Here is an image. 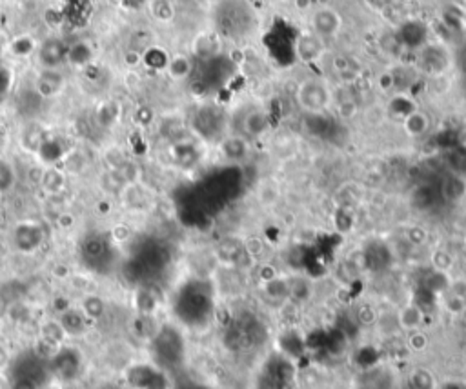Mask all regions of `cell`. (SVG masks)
I'll list each match as a JSON object with an SVG mask.
<instances>
[{
	"label": "cell",
	"instance_id": "obj_1",
	"mask_svg": "<svg viewBox=\"0 0 466 389\" xmlns=\"http://www.w3.org/2000/svg\"><path fill=\"white\" fill-rule=\"evenodd\" d=\"M293 95L299 110L313 117L328 113L336 100V91L331 88L330 80L319 75H310L299 80Z\"/></svg>",
	"mask_w": 466,
	"mask_h": 389
},
{
	"label": "cell",
	"instance_id": "obj_2",
	"mask_svg": "<svg viewBox=\"0 0 466 389\" xmlns=\"http://www.w3.org/2000/svg\"><path fill=\"white\" fill-rule=\"evenodd\" d=\"M414 62L419 73L430 79H443L454 68V53L441 40H430L414 53Z\"/></svg>",
	"mask_w": 466,
	"mask_h": 389
},
{
	"label": "cell",
	"instance_id": "obj_3",
	"mask_svg": "<svg viewBox=\"0 0 466 389\" xmlns=\"http://www.w3.org/2000/svg\"><path fill=\"white\" fill-rule=\"evenodd\" d=\"M191 133L199 140H213L219 142L228 133V115L219 106L206 104L197 111L195 119L190 124Z\"/></svg>",
	"mask_w": 466,
	"mask_h": 389
},
{
	"label": "cell",
	"instance_id": "obj_4",
	"mask_svg": "<svg viewBox=\"0 0 466 389\" xmlns=\"http://www.w3.org/2000/svg\"><path fill=\"white\" fill-rule=\"evenodd\" d=\"M394 39L401 50L416 53L431 40L430 24H426L421 19H406L399 22Z\"/></svg>",
	"mask_w": 466,
	"mask_h": 389
},
{
	"label": "cell",
	"instance_id": "obj_5",
	"mask_svg": "<svg viewBox=\"0 0 466 389\" xmlns=\"http://www.w3.org/2000/svg\"><path fill=\"white\" fill-rule=\"evenodd\" d=\"M46 242V231L39 222L22 220L11 230V244L19 253L33 255L41 250Z\"/></svg>",
	"mask_w": 466,
	"mask_h": 389
},
{
	"label": "cell",
	"instance_id": "obj_6",
	"mask_svg": "<svg viewBox=\"0 0 466 389\" xmlns=\"http://www.w3.org/2000/svg\"><path fill=\"white\" fill-rule=\"evenodd\" d=\"M342 26H344V19L333 6H315L310 11V30L322 40L339 37Z\"/></svg>",
	"mask_w": 466,
	"mask_h": 389
},
{
	"label": "cell",
	"instance_id": "obj_7",
	"mask_svg": "<svg viewBox=\"0 0 466 389\" xmlns=\"http://www.w3.org/2000/svg\"><path fill=\"white\" fill-rule=\"evenodd\" d=\"M239 133L250 140L251 144L266 139V137H270L271 133L270 111L266 110V108H262V106L250 108V110L244 113V117H242Z\"/></svg>",
	"mask_w": 466,
	"mask_h": 389
},
{
	"label": "cell",
	"instance_id": "obj_8",
	"mask_svg": "<svg viewBox=\"0 0 466 389\" xmlns=\"http://www.w3.org/2000/svg\"><path fill=\"white\" fill-rule=\"evenodd\" d=\"M66 55H68V42L59 37H50V39L39 42L35 59L39 64V70H61L66 64Z\"/></svg>",
	"mask_w": 466,
	"mask_h": 389
},
{
	"label": "cell",
	"instance_id": "obj_9",
	"mask_svg": "<svg viewBox=\"0 0 466 389\" xmlns=\"http://www.w3.org/2000/svg\"><path fill=\"white\" fill-rule=\"evenodd\" d=\"M170 155L171 160L175 162L179 168H193L201 162L204 157V148H202V140L197 139L193 133L184 137L182 140H177L170 144Z\"/></svg>",
	"mask_w": 466,
	"mask_h": 389
},
{
	"label": "cell",
	"instance_id": "obj_10",
	"mask_svg": "<svg viewBox=\"0 0 466 389\" xmlns=\"http://www.w3.org/2000/svg\"><path fill=\"white\" fill-rule=\"evenodd\" d=\"M251 144L250 140L242 137L239 131L237 133H226L219 142H217V151L221 159L226 162H233V164H241L251 155Z\"/></svg>",
	"mask_w": 466,
	"mask_h": 389
},
{
	"label": "cell",
	"instance_id": "obj_11",
	"mask_svg": "<svg viewBox=\"0 0 466 389\" xmlns=\"http://www.w3.org/2000/svg\"><path fill=\"white\" fill-rule=\"evenodd\" d=\"M66 90V75L61 70H39L35 75L33 91L42 100H51L62 95Z\"/></svg>",
	"mask_w": 466,
	"mask_h": 389
},
{
	"label": "cell",
	"instance_id": "obj_12",
	"mask_svg": "<svg viewBox=\"0 0 466 389\" xmlns=\"http://www.w3.org/2000/svg\"><path fill=\"white\" fill-rule=\"evenodd\" d=\"M68 151H66L62 140L55 135H46L42 137L39 150H37V164H41L42 168H59L64 162Z\"/></svg>",
	"mask_w": 466,
	"mask_h": 389
},
{
	"label": "cell",
	"instance_id": "obj_13",
	"mask_svg": "<svg viewBox=\"0 0 466 389\" xmlns=\"http://www.w3.org/2000/svg\"><path fill=\"white\" fill-rule=\"evenodd\" d=\"M295 51L297 57L306 62V64H310V62H317V60L321 59L324 55L326 51V40H322L321 37L315 35L313 31H304L299 35L295 44Z\"/></svg>",
	"mask_w": 466,
	"mask_h": 389
},
{
	"label": "cell",
	"instance_id": "obj_14",
	"mask_svg": "<svg viewBox=\"0 0 466 389\" xmlns=\"http://www.w3.org/2000/svg\"><path fill=\"white\" fill-rule=\"evenodd\" d=\"M95 59V48L90 40L79 39L73 44H68V55H66V64L73 66L75 70H86L93 64Z\"/></svg>",
	"mask_w": 466,
	"mask_h": 389
},
{
	"label": "cell",
	"instance_id": "obj_15",
	"mask_svg": "<svg viewBox=\"0 0 466 389\" xmlns=\"http://www.w3.org/2000/svg\"><path fill=\"white\" fill-rule=\"evenodd\" d=\"M168 79L173 82H186L193 77L195 71V60L193 57L186 55V53H175L168 59V64L164 68Z\"/></svg>",
	"mask_w": 466,
	"mask_h": 389
},
{
	"label": "cell",
	"instance_id": "obj_16",
	"mask_svg": "<svg viewBox=\"0 0 466 389\" xmlns=\"http://www.w3.org/2000/svg\"><path fill=\"white\" fill-rule=\"evenodd\" d=\"M59 322L64 328L68 339L70 337H82L86 331L90 330V320L86 319L84 313H82L79 308H66L64 311H61V315L57 317Z\"/></svg>",
	"mask_w": 466,
	"mask_h": 389
},
{
	"label": "cell",
	"instance_id": "obj_17",
	"mask_svg": "<svg viewBox=\"0 0 466 389\" xmlns=\"http://www.w3.org/2000/svg\"><path fill=\"white\" fill-rule=\"evenodd\" d=\"M402 131L411 139H421V137L428 135V131L431 128V119L426 115L425 111L417 108L416 111H411L410 115H406L401 120Z\"/></svg>",
	"mask_w": 466,
	"mask_h": 389
},
{
	"label": "cell",
	"instance_id": "obj_18",
	"mask_svg": "<svg viewBox=\"0 0 466 389\" xmlns=\"http://www.w3.org/2000/svg\"><path fill=\"white\" fill-rule=\"evenodd\" d=\"M193 55L201 60H213L221 55V37L217 33H201L193 40Z\"/></svg>",
	"mask_w": 466,
	"mask_h": 389
},
{
	"label": "cell",
	"instance_id": "obj_19",
	"mask_svg": "<svg viewBox=\"0 0 466 389\" xmlns=\"http://www.w3.org/2000/svg\"><path fill=\"white\" fill-rule=\"evenodd\" d=\"M441 197L448 202H461L466 199V177L459 173H448L441 180Z\"/></svg>",
	"mask_w": 466,
	"mask_h": 389
},
{
	"label": "cell",
	"instance_id": "obj_20",
	"mask_svg": "<svg viewBox=\"0 0 466 389\" xmlns=\"http://www.w3.org/2000/svg\"><path fill=\"white\" fill-rule=\"evenodd\" d=\"M79 310L84 313V317L90 322H99L106 317L108 313V302H106L104 297L97 293H86L81 299V304H79Z\"/></svg>",
	"mask_w": 466,
	"mask_h": 389
},
{
	"label": "cell",
	"instance_id": "obj_21",
	"mask_svg": "<svg viewBox=\"0 0 466 389\" xmlns=\"http://www.w3.org/2000/svg\"><path fill=\"white\" fill-rule=\"evenodd\" d=\"M39 333H41V340L46 346L50 348H61L68 340V335H66L64 328L59 322V319H46L41 322V328H39Z\"/></svg>",
	"mask_w": 466,
	"mask_h": 389
},
{
	"label": "cell",
	"instance_id": "obj_22",
	"mask_svg": "<svg viewBox=\"0 0 466 389\" xmlns=\"http://www.w3.org/2000/svg\"><path fill=\"white\" fill-rule=\"evenodd\" d=\"M423 322H425V313L417 304L410 302V304H405L397 313V324L402 331L410 333V331L421 330Z\"/></svg>",
	"mask_w": 466,
	"mask_h": 389
},
{
	"label": "cell",
	"instance_id": "obj_23",
	"mask_svg": "<svg viewBox=\"0 0 466 389\" xmlns=\"http://www.w3.org/2000/svg\"><path fill=\"white\" fill-rule=\"evenodd\" d=\"M39 188L50 197H57L66 188V171L62 168H44Z\"/></svg>",
	"mask_w": 466,
	"mask_h": 389
},
{
	"label": "cell",
	"instance_id": "obj_24",
	"mask_svg": "<svg viewBox=\"0 0 466 389\" xmlns=\"http://www.w3.org/2000/svg\"><path fill=\"white\" fill-rule=\"evenodd\" d=\"M37 48H39V42L31 35L24 33V35H17L15 39H11L8 42V48H6V53H10L13 59H30L31 55H35Z\"/></svg>",
	"mask_w": 466,
	"mask_h": 389
},
{
	"label": "cell",
	"instance_id": "obj_25",
	"mask_svg": "<svg viewBox=\"0 0 466 389\" xmlns=\"http://www.w3.org/2000/svg\"><path fill=\"white\" fill-rule=\"evenodd\" d=\"M95 120L97 124L104 130H110V128L117 126L121 120V104L117 100H102L101 104L97 106Z\"/></svg>",
	"mask_w": 466,
	"mask_h": 389
},
{
	"label": "cell",
	"instance_id": "obj_26",
	"mask_svg": "<svg viewBox=\"0 0 466 389\" xmlns=\"http://www.w3.org/2000/svg\"><path fill=\"white\" fill-rule=\"evenodd\" d=\"M388 113L396 119L402 120L406 115H410L411 111L417 110L416 100L411 99L408 93L401 91V93H391L390 100H388Z\"/></svg>",
	"mask_w": 466,
	"mask_h": 389
},
{
	"label": "cell",
	"instance_id": "obj_27",
	"mask_svg": "<svg viewBox=\"0 0 466 389\" xmlns=\"http://www.w3.org/2000/svg\"><path fill=\"white\" fill-rule=\"evenodd\" d=\"M331 110H336L337 117H339L341 122H351V120H356L357 115H359V102H357L353 95H344L341 99L336 97Z\"/></svg>",
	"mask_w": 466,
	"mask_h": 389
},
{
	"label": "cell",
	"instance_id": "obj_28",
	"mask_svg": "<svg viewBox=\"0 0 466 389\" xmlns=\"http://www.w3.org/2000/svg\"><path fill=\"white\" fill-rule=\"evenodd\" d=\"M101 160L106 171H117L128 160V155L121 144H108L101 151Z\"/></svg>",
	"mask_w": 466,
	"mask_h": 389
},
{
	"label": "cell",
	"instance_id": "obj_29",
	"mask_svg": "<svg viewBox=\"0 0 466 389\" xmlns=\"http://www.w3.org/2000/svg\"><path fill=\"white\" fill-rule=\"evenodd\" d=\"M264 293L270 297L271 300H286L290 299V288H288V279L277 275L273 279L262 282Z\"/></svg>",
	"mask_w": 466,
	"mask_h": 389
},
{
	"label": "cell",
	"instance_id": "obj_30",
	"mask_svg": "<svg viewBox=\"0 0 466 389\" xmlns=\"http://www.w3.org/2000/svg\"><path fill=\"white\" fill-rule=\"evenodd\" d=\"M119 180L122 182V186H133V184H141V177H142V170L141 166L137 164L135 160L128 159L124 164L115 171Z\"/></svg>",
	"mask_w": 466,
	"mask_h": 389
},
{
	"label": "cell",
	"instance_id": "obj_31",
	"mask_svg": "<svg viewBox=\"0 0 466 389\" xmlns=\"http://www.w3.org/2000/svg\"><path fill=\"white\" fill-rule=\"evenodd\" d=\"M331 70L336 71V75L342 80V82H351L357 79V68L348 57L337 55L331 59Z\"/></svg>",
	"mask_w": 466,
	"mask_h": 389
},
{
	"label": "cell",
	"instance_id": "obj_32",
	"mask_svg": "<svg viewBox=\"0 0 466 389\" xmlns=\"http://www.w3.org/2000/svg\"><path fill=\"white\" fill-rule=\"evenodd\" d=\"M430 264L431 268L437 271V273H448V271L454 268L456 264V259H454V255L450 253L445 248H434L430 253Z\"/></svg>",
	"mask_w": 466,
	"mask_h": 389
},
{
	"label": "cell",
	"instance_id": "obj_33",
	"mask_svg": "<svg viewBox=\"0 0 466 389\" xmlns=\"http://www.w3.org/2000/svg\"><path fill=\"white\" fill-rule=\"evenodd\" d=\"M288 288H290V299L293 302H297V304L310 299L311 286L302 277H291V279H288Z\"/></svg>",
	"mask_w": 466,
	"mask_h": 389
},
{
	"label": "cell",
	"instance_id": "obj_34",
	"mask_svg": "<svg viewBox=\"0 0 466 389\" xmlns=\"http://www.w3.org/2000/svg\"><path fill=\"white\" fill-rule=\"evenodd\" d=\"M17 184V170L13 162L8 159H0V193L4 194L10 190H13V186Z\"/></svg>",
	"mask_w": 466,
	"mask_h": 389
},
{
	"label": "cell",
	"instance_id": "obj_35",
	"mask_svg": "<svg viewBox=\"0 0 466 389\" xmlns=\"http://www.w3.org/2000/svg\"><path fill=\"white\" fill-rule=\"evenodd\" d=\"M168 59H170V55L162 53L155 46H150L148 50L142 51V66L151 68V70H164Z\"/></svg>",
	"mask_w": 466,
	"mask_h": 389
},
{
	"label": "cell",
	"instance_id": "obj_36",
	"mask_svg": "<svg viewBox=\"0 0 466 389\" xmlns=\"http://www.w3.org/2000/svg\"><path fill=\"white\" fill-rule=\"evenodd\" d=\"M279 197H281V191L270 180L262 182L259 186V190H257V199H259L262 206H275L279 202Z\"/></svg>",
	"mask_w": 466,
	"mask_h": 389
},
{
	"label": "cell",
	"instance_id": "obj_37",
	"mask_svg": "<svg viewBox=\"0 0 466 389\" xmlns=\"http://www.w3.org/2000/svg\"><path fill=\"white\" fill-rule=\"evenodd\" d=\"M13 86H15V73H13V70L10 66H0V104L10 99Z\"/></svg>",
	"mask_w": 466,
	"mask_h": 389
},
{
	"label": "cell",
	"instance_id": "obj_38",
	"mask_svg": "<svg viewBox=\"0 0 466 389\" xmlns=\"http://www.w3.org/2000/svg\"><path fill=\"white\" fill-rule=\"evenodd\" d=\"M151 13L159 22H170L175 15V10H173L170 0H153L151 2Z\"/></svg>",
	"mask_w": 466,
	"mask_h": 389
},
{
	"label": "cell",
	"instance_id": "obj_39",
	"mask_svg": "<svg viewBox=\"0 0 466 389\" xmlns=\"http://www.w3.org/2000/svg\"><path fill=\"white\" fill-rule=\"evenodd\" d=\"M466 308V299L459 293H452L445 299V310L454 317H461Z\"/></svg>",
	"mask_w": 466,
	"mask_h": 389
},
{
	"label": "cell",
	"instance_id": "obj_40",
	"mask_svg": "<svg viewBox=\"0 0 466 389\" xmlns=\"http://www.w3.org/2000/svg\"><path fill=\"white\" fill-rule=\"evenodd\" d=\"M428 335L423 333L421 330H416V331H410L408 333V339H406V344H408V348H410L411 351H416V353H421V351H425L426 348H428Z\"/></svg>",
	"mask_w": 466,
	"mask_h": 389
},
{
	"label": "cell",
	"instance_id": "obj_41",
	"mask_svg": "<svg viewBox=\"0 0 466 389\" xmlns=\"http://www.w3.org/2000/svg\"><path fill=\"white\" fill-rule=\"evenodd\" d=\"M406 240L410 242L411 246H425L428 242V231L423 226H410L406 230Z\"/></svg>",
	"mask_w": 466,
	"mask_h": 389
},
{
	"label": "cell",
	"instance_id": "obj_42",
	"mask_svg": "<svg viewBox=\"0 0 466 389\" xmlns=\"http://www.w3.org/2000/svg\"><path fill=\"white\" fill-rule=\"evenodd\" d=\"M357 320L362 326H371L377 322V311L371 304H361L357 308Z\"/></svg>",
	"mask_w": 466,
	"mask_h": 389
},
{
	"label": "cell",
	"instance_id": "obj_43",
	"mask_svg": "<svg viewBox=\"0 0 466 389\" xmlns=\"http://www.w3.org/2000/svg\"><path fill=\"white\" fill-rule=\"evenodd\" d=\"M411 382L416 389H434V377L425 370H417L411 375Z\"/></svg>",
	"mask_w": 466,
	"mask_h": 389
},
{
	"label": "cell",
	"instance_id": "obj_44",
	"mask_svg": "<svg viewBox=\"0 0 466 389\" xmlns=\"http://www.w3.org/2000/svg\"><path fill=\"white\" fill-rule=\"evenodd\" d=\"M244 251L248 257L251 259H259L262 253H264V244H262L261 239H257V237H251L244 242Z\"/></svg>",
	"mask_w": 466,
	"mask_h": 389
},
{
	"label": "cell",
	"instance_id": "obj_45",
	"mask_svg": "<svg viewBox=\"0 0 466 389\" xmlns=\"http://www.w3.org/2000/svg\"><path fill=\"white\" fill-rule=\"evenodd\" d=\"M131 228L130 226L126 224H117L111 228V239H113V242H117V244H124V242H128V240L131 239Z\"/></svg>",
	"mask_w": 466,
	"mask_h": 389
},
{
	"label": "cell",
	"instance_id": "obj_46",
	"mask_svg": "<svg viewBox=\"0 0 466 389\" xmlns=\"http://www.w3.org/2000/svg\"><path fill=\"white\" fill-rule=\"evenodd\" d=\"M124 60L126 68H130V70H135L139 66L142 64V51L141 50H128L122 57Z\"/></svg>",
	"mask_w": 466,
	"mask_h": 389
},
{
	"label": "cell",
	"instance_id": "obj_47",
	"mask_svg": "<svg viewBox=\"0 0 466 389\" xmlns=\"http://www.w3.org/2000/svg\"><path fill=\"white\" fill-rule=\"evenodd\" d=\"M10 351L6 350L4 344H0V373H6L10 368Z\"/></svg>",
	"mask_w": 466,
	"mask_h": 389
},
{
	"label": "cell",
	"instance_id": "obj_48",
	"mask_svg": "<svg viewBox=\"0 0 466 389\" xmlns=\"http://www.w3.org/2000/svg\"><path fill=\"white\" fill-rule=\"evenodd\" d=\"M11 389H37L33 380H17L15 384H11Z\"/></svg>",
	"mask_w": 466,
	"mask_h": 389
},
{
	"label": "cell",
	"instance_id": "obj_49",
	"mask_svg": "<svg viewBox=\"0 0 466 389\" xmlns=\"http://www.w3.org/2000/svg\"><path fill=\"white\" fill-rule=\"evenodd\" d=\"M293 4L299 11H311L313 10V0H293Z\"/></svg>",
	"mask_w": 466,
	"mask_h": 389
},
{
	"label": "cell",
	"instance_id": "obj_50",
	"mask_svg": "<svg viewBox=\"0 0 466 389\" xmlns=\"http://www.w3.org/2000/svg\"><path fill=\"white\" fill-rule=\"evenodd\" d=\"M366 2L370 4V8H376V10H385V8H388L394 0H366Z\"/></svg>",
	"mask_w": 466,
	"mask_h": 389
},
{
	"label": "cell",
	"instance_id": "obj_51",
	"mask_svg": "<svg viewBox=\"0 0 466 389\" xmlns=\"http://www.w3.org/2000/svg\"><path fill=\"white\" fill-rule=\"evenodd\" d=\"M0 389H11V382L8 380L6 373H0Z\"/></svg>",
	"mask_w": 466,
	"mask_h": 389
},
{
	"label": "cell",
	"instance_id": "obj_52",
	"mask_svg": "<svg viewBox=\"0 0 466 389\" xmlns=\"http://www.w3.org/2000/svg\"><path fill=\"white\" fill-rule=\"evenodd\" d=\"M6 48H8V42H6V39H4V37H2V33H0V59L4 57Z\"/></svg>",
	"mask_w": 466,
	"mask_h": 389
},
{
	"label": "cell",
	"instance_id": "obj_53",
	"mask_svg": "<svg viewBox=\"0 0 466 389\" xmlns=\"http://www.w3.org/2000/svg\"><path fill=\"white\" fill-rule=\"evenodd\" d=\"M461 320L466 324V308H465V311H463V313H461Z\"/></svg>",
	"mask_w": 466,
	"mask_h": 389
},
{
	"label": "cell",
	"instance_id": "obj_54",
	"mask_svg": "<svg viewBox=\"0 0 466 389\" xmlns=\"http://www.w3.org/2000/svg\"><path fill=\"white\" fill-rule=\"evenodd\" d=\"M463 10H465V13H466V0H463Z\"/></svg>",
	"mask_w": 466,
	"mask_h": 389
},
{
	"label": "cell",
	"instance_id": "obj_55",
	"mask_svg": "<svg viewBox=\"0 0 466 389\" xmlns=\"http://www.w3.org/2000/svg\"><path fill=\"white\" fill-rule=\"evenodd\" d=\"M465 244H466V231H465Z\"/></svg>",
	"mask_w": 466,
	"mask_h": 389
},
{
	"label": "cell",
	"instance_id": "obj_56",
	"mask_svg": "<svg viewBox=\"0 0 466 389\" xmlns=\"http://www.w3.org/2000/svg\"><path fill=\"white\" fill-rule=\"evenodd\" d=\"M0 197H2V193H0Z\"/></svg>",
	"mask_w": 466,
	"mask_h": 389
}]
</instances>
